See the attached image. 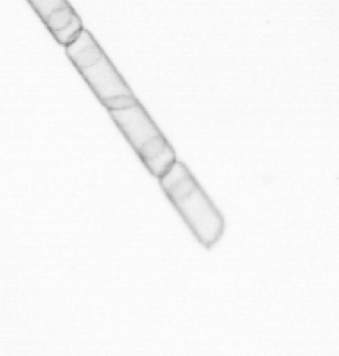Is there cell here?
<instances>
[{
    "label": "cell",
    "instance_id": "6da1fadb",
    "mask_svg": "<svg viewBox=\"0 0 339 356\" xmlns=\"http://www.w3.org/2000/svg\"><path fill=\"white\" fill-rule=\"evenodd\" d=\"M158 181L195 238L212 249L224 234L225 220L190 170L176 160Z\"/></svg>",
    "mask_w": 339,
    "mask_h": 356
},
{
    "label": "cell",
    "instance_id": "7a4b0ae2",
    "mask_svg": "<svg viewBox=\"0 0 339 356\" xmlns=\"http://www.w3.org/2000/svg\"><path fill=\"white\" fill-rule=\"evenodd\" d=\"M65 51L108 111L129 108L140 102L90 31L85 29Z\"/></svg>",
    "mask_w": 339,
    "mask_h": 356
},
{
    "label": "cell",
    "instance_id": "3957f363",
    "mask_svg": "<svg viewBox=\"0 0 339 356\" xmlns=\"http://www.w3.org/2000/svg\"><path fill=\"white\" fill-rule=\"evenodd\" d=\"M108 112L146 169L155 178L160 179L178 160L174 148L142 103Z\"/></svg>",
    "mask_w": 339,
    "mask_h": 356
},
{
    "label": "cell",
    "instance_id": "277c9868",
    "mask_svg": "<svg viewBox=\"0 0 339 356\" xmlns=\"http://www.w3.org/2000/svg\"><path fill=\"white\" fill-rule=\"evenodd\" d=\"M47 29L61 46H72L85 30L83 22L66 0H28Z\"/></svg>",
    "mask_w": 339,
    "mask_h": 356
}]
</instances>
